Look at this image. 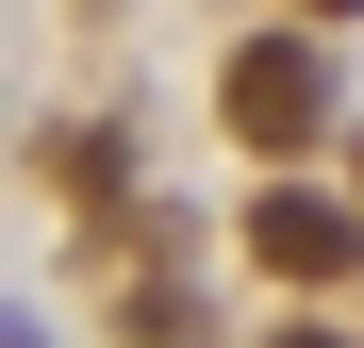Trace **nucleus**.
<instances>
[{"label": "nucleus", "instance_id": "nucleus-2", "mask_svg": "<svg viewBox=\"0 0 364 348\" xmlns=\"http://www.w3.org/2000/svg\"><path fill=\"white\" fill-rule=\"evenodd\" d=\"M249 249H265L282 282H348V265H364V216L315 199V183H265V199H249Z\"/></svg>", "mask_w": 364, "mask_h": 348}, {"label": "nucleus", "instance_id": "nucleus-1", "mask_svg": "<svg viewBox=\"0 0 364 348\" xmlns=\"http://www.w3.org/2000/svg\"><path fill=\"white\" fill-rule=\"evenodd\" d=\"M232 133H249V149H315V133H331L315 33H249V50H232Z\"/></svg>", "mask_w": 364, "mask_h": 348}, {"label": "nucleus", "instance_id": "nucleus-4", "mask_svg": "<svg viewBox=\"0 0 364 348\" xmlns=\"http://www.w3.org/2000/svg\"><path fill=\"white\" fill-rule=\"evenodd\" d=\"M282 348H348V332H282Z\"/></svg>", "mask_w": 364, "mask_h": 348}, {"label": "nucleus", "instance_id": "nucleus-3", "mask_svg": "<svg viewBox=\"0 0 364 348\" xmlns=\"http://www.w3.org/2000/svg\"><path fill=\"white\" fill-rule=\"evenodd\" d=\"M298 17H364V0H298Z\"/></svg>", "mask_w": 364, "mask_h": 348}]
</instances>
